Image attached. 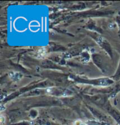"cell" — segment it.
I'll return each mask as SVG.
<instances>
[{
	"mask_svg": "<svg viewBox=\"0 0 120 125\" xmlns=\"http://www.w3.org/2000/svg\"><path fill=\"white\" fill-rule=\"evenodd\" d=\"M74 125H86L85 124H83L81 121H79V120H77V121L75 122V124Z\"/></svg>",
	"mask_w": 120,
	"mask_h": 125,
	"instance_id": "obj_1",
	"label": "cell"
}]
</instances>
